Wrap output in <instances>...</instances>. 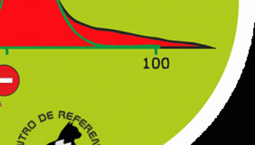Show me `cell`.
Returning a JSON list of instances; mask_svg holds the SVG:
<instances>
[{
    "instance_id": "cell-1",
    "label": "cell",
    "mask_w": 255,
    "mask_h": 145,
    "mask_svg": "<svg viewBox=\"0 0 255 145\" xmlns=\"http://www.w3.org/2000/svg\"><path fill=\"white\" fill-rule=\"evenodd\" d=\"M19 76L15 69L8 65H0V96L13 94L19 86Z\"/></svg>"
}]
</instances>
